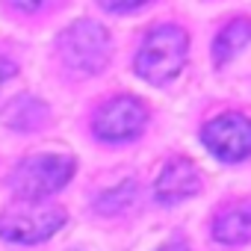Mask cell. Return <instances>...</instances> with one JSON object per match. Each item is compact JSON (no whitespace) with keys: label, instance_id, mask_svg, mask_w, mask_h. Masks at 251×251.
Here are the masks:
<instances>
[{"label":"cell","instance_id":"6da1fadb","mask_svg":"<svg viewBox=\"0 0 251 251\" xmlns=\"http://www.w3.org/2000/svg\"><path fill=\"white\" fill-rule=\"evenodd\" d=\"M186 48H189V42L180 27H175V24L154 27L136 53V74L154 86H166L169 80H175L180 74V68L186 62Z\"/></svg>","mask_w":251,"mask_h":251},{"label":"cell","instance_id":"7a4b0ae2","mask_svg":"<svg viewBox=\"0 0 251 251\" xmlns=\"http://www.w3.org/2000/svg\"><path fill=\"white\" fill-rule=\"evenodd\" d=\"M65 225V213L39 198H24L0 213V236L9 242H42Z\"/></svg>","mask_w":251,"mask_h":251},{"label":"cell","instance_id":"3957f363","mask_svg":"<svg viewBox=\"0 0 251 251\" xmlns=\"http://www.w3.org/2000/svg\"><path fill=\"white\" fill-rule=\"evenodd\" d=\"M59 50L62 59L80 71V74H98L109 62V33L98 21H74L62 36H59Z\"/></svg>","mask_w":251,"mask_h":251},{"label":"cell","instance_id":"277c9868","mask_svg":"<svg viewBox=\"0 0 251 251\" xmlns=\"http://www.w3.org/2000/svg\"><path fill=\"white\" fill-rule=\"evenodd\" d=\"M74 169H77V163L71 157H59V154L27 157L12 172V189L21 198H45V195L62 189L71 180Z\"/></svg>","mask_w":251,"mask_h":251},{"label":"cell","instance_id":"5b68a950","mask_svg":"<svg viewBox=\"0 0 251 251\" xmlns=\"http://www.w3.org/2000/svg\"><path fill=\"white\" fill-rule=\"evenodd\" d=\"M201 139L210 154L225 163H239L251 154V118L245 115H219L204 124Z\"/></svg>","mask_w":251,"mask_h":251},{"label":"cell","instance_id":"8992f818","mask_svg":"<svg viewBox=\"0 0 251 251\" xmlns=\"http://www.w3.org/2000/svg\"><path fill=\"white\" fill-rule=\"evenodd\" d=\"M148 121V109L142 100L121 95L112 98L109 103L100 106V112L95 115V133L106 142H121V139H133L142 133Z\"/></svg>","mask_w":251,"mask_h":251},{"label":"cell","instance_id":"52a82bcc","mask_svg":"<svg viewBox=\"0 0 251 251\" xmlns=\"http://www.w3.org/2000/svg\"><path fill=\"white\" fill-rule=\"evenodd\" d=\"M198 189H201V175L189 160H172L154 186L157 201H163V204H177V201L195 195Z\"/></svg>","mask_w":251,"mask_h":251},{"label":"cell","instance_id":"ba28073f","mask_svg":"<svg viewBox=\"0 0 251 251\" xmlns=\"http://www.w3.org/2000/svg\"><path fill=\"white\" fill-rule=\"evenodd\" d=\"M213 236L225 245H239L251 239V201L227 207L225 213H219V219L213 222Z\"/></svg>","mask_w":251,"mask_h":251},{"label":"cell","instance_id":"9c48e42d","mask_svg":"<svg viewBox=\"0 0 251 251\" xmlns=\"http://www.w3.org/2000/svg\"><path fill=\"white\" fill-rule=\"evenodd\" d=\"M251 42V18H233L230 24L222 27V33L216 36L213 45V59L216 65H225L233 53H239L245 45Z\"/></svg>","mask_w":251,"mask_h":251},{"label":"cell","instance_id":"30bf717a","mask_svg":"<svg viewBox=\"0 0 251 251\" xmlns=\"http://www.w3.org/2000/svg\"><path fill=\"white\" fill-rule=\"evenodd\" d=\"M45 118H48V106L42 100H36L33 95L15 98L3 112V121L15 130H36L39 124H45Z\"/></svg>","mask_w":251,"mask_h":251},{"label":"cell","instance_id":"8fae6325","mask_svg":"<svg viewBox=\"0 0 251 251\" xmlns=\"http://www.w3.org/2000/svg\"><path fill=\"white\" fill-rule=\"evenodd\" d=\"M133 192H136V183H133V180H127L124 186H115V189H109L106 195H100V198H98V207H100L103 213L124 210V207L133 201Z\"/></svg>","mask_w":251,"mask_h":251},{"label":"cell","instance_id":"7c38bea8","mask_svg":"<svg viewBox=\"0 0 251 251\" xmlns=\"http://www.w3.org/2000/svg\"><path fill=\"white\" fill-rule=\"evenodd\" d=\"M100 3L112 12H127V9H136V6L148 3V0H100Z\"/></svg>","mask_w":251,"mask_h":251},{"label":"cell","instance_id":"4fadbf2b","mask_svg":"<svg viewBox=\"0 0 251 251\" xmlns=\"http://www.w3.org/2000/svg\"><path fill=\"white\" fill-rule=\"evenodd\" d=\"M12 3L18 9H24V12H36L39 6H45V0H12Z\"/></svg>","mask_w":251,"mask_h":251},{"label":"cell","instance_id":"5bb4252c","mask_svg":"<svg viewBox=\"0 0 251 251\" xmlns=\"http://www.w3.org/2000/svg\"><path fill=\"white\" fill-rule=\"evenodd\" d=\"M12 74H15V65L6 62V59H0V89H3V83H6Z\"/></svg>","mask_w":251,"mask_h":251},{"label":"cell","instance_id":"9a60e30c","mask_svg":"<svg viewBox=\"0 0 251 251\" xmlns=\"http://www.w3.org/2000/svg\"><path fill=\"white\" fill-rule=\"evenodd\" d=\"M160 251H189V248H186L183 242H169V245H166V248H160Z\"/></svg>","mask_w":251,"mask_h":251}]
</instances>
